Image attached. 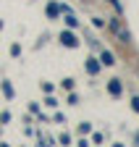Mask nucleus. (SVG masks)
Masks as SVG:
<instances>
[{
    "label": "nucleus",
    "instance_id": "39448f33",
    "mask_svg": "<svg viewBox=\"0 0 139 147\" xmlns=\"http://www.w3.org/2000/svg\"><path fill=\"white\" fill-rule=\"evenodd\" d=\"M102 61H105V63L110 66V63H113V55H110V53H102Z\"/></svg>",
    "mask_w": 139,
    "mask_h": 147
},
{
    "label": "nucleus",
    "instance_id": "f257e3e1",
    "mask_svg": "<svg viewBox=\"0 0 139 147\" xmlns=\"http://www.w3.org/2000/svg\"><path fill=\"white\" fill-rule=\"evenodd\" d=\"M60 40H63V45H68V47H74V45H76V40H74V34H71V32H63Z\"/></svg>",
    "mask_w": 139,
    "mask_h": 147
},
{
    "label": "nucleus",
    "instance_id": "423d86ee",
    "mask_svg": "<svg viewBox=\"0 0 139 147\" xmlns=\"http://www.w3.org/2000/svg\"><path fill=\"white\" fill-rule=\"evenodd\" d=\"M134 110H139V97H134Z\"/></svg>",
    "mask_w": 139,
    "mask_h": 147
},
{
    "label": "nucleus",
    "instance_id": "20e7f679",
    "mask_svg": "<svg viewBox=\"0 0 139 147\" xmlns=\"http://www.w3.org/2000/svg\"><path fill=\"white\" fill-rule=\"evenodd\" d=\"M66 21H68V26H76V18H74L71 13H66Z\"/></svg>",
    "mask_w": 139,
    "mask_h": 147
},
{
    "label": "nucleus",
    "instance_id": "7ed1b4c3",
    "mask_svg": "<svg viewBox=\"0 0 139 147\" xmlns=\"http://www.w3.org/2000/svg\"><path fill=\"white\" fill-rule=\"evenodd\" d=\"M110 92H113V95H121V84L118 82H110Z\"/></svg>",
    "mask_w": 139,
    "mask_h": 147
},
{
    "label": "nucleus",
    "instance_id": "f03ea898",
    "mask_svg": "<svg viewBox=\"0 0 139 147\" xmlns=\"http://www.w3.org/2000/svg\"><path fill=\"white\" fill-rule=\"evenodd\" d=\"M58 11H60V5H55V3L47 5V13H50V16H58Z\"/></svg>",
    "mask_w": 139,
    "mask_h": 147
}]
</instances>
